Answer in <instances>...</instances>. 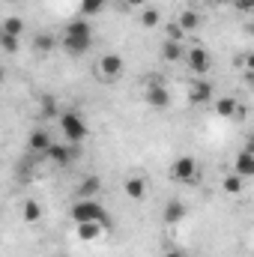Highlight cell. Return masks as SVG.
I'll list each match as a JSON object with an SVG mask.
<instances>
[{"instance_id":"obj_13","label":"cell","mask_w":254,"mask_h":257,"mask_svg":"<svg viewBox=\"0 0 254 257\" xmlns=\"http://www.w3.org/2000/svg\"><path fill=\"white\" fill-rule=\"evenodd\" d=\"M99 192H102V180H99L96 174H87V177L78 183V197H81V200H93Z\"/></svg>"},{"instance_id":"obj_32","label":"cell","mask_w":254,"mask_h":257,"mask_svg":"<svg viewBox=\"0 0 254 257\" xmlns=\"http://www.w3.org/2000/svg\"><path fill=\"white\" fill-rule=\"evenodd\" d=\"M0 84H3V69H0Z\"/></svg>"},{"instance_id":"obj_5","label":"cell","mask_w":254,"mask_h":257,"mask_svg":"<svg viewBox=\"0 0 254 257\" xmlns=\"http://www.w3.org/2000/svg\"><path fill=\"white\" fill-rule=\"evenodd\" d=\"M171 180H174V183H186V186H194V183L200 180V168H197V162H194L191 156H183V159H177V162L171 165Z\"/></svg>"},{"instance_id":"obj_8","label":"cell","mask_w":254,"mask_h":257,"mask_svg":"<svg viewBox=\"0 0 254 257\" xmlns=\"http://www.w3.org/2000/svg\"><path fill=\"white\" fill-rule=\"evenodd\" d=\"M186 63H189V69L197 75V78H206V72H209V66H212V60H209V51L206 48H186V57H183Z\"/></svg>"},{"instance_id":"obj_27","label":"cell","mask_w":254,"mask_h":257,"mask_svg":"<svg viewBox=\"0 0 254 257\" xmlns=\"http://www.w3.org/2000/svg\"><path fill=\"white\" fill-rule=\"evenodd\" d=\"M183 36H186V33H183L177 24H171V27H168V39H174V42H183Z\"/></svg>"},{"instance_id":"obj_33","label":"cell","mask_w":254,"mask_h":257,"mask_svg":"<svg viewBox=\"0 0 254 257\" xmlns=\"http://www.w3.org/2000/svg\"><path fill=\"white\" fill-rule=\"evenodd\" d=\"M215 3H230V0H215Z\"/></svg>"},{"instance_id":"obj_21","label":"cell","mask_w":254,"mask_h":257,"mask_svg":"<svg viewBox=\"0 0 254 257\" xmlns=\"http://www.w3.org/2000/svg\"><path fill=\"white\" fill-rule=\"evenodd\" d=\"M75 227H78V239H84V242H93V239L102 236V224H96V221H90V224H75Z\"/></svg>"},{"instance_id":"obj_12","label":"cell","mask_w":254,"mask_h":257,"mask_svg":"<svg viewBox=\"0 0 254 257\" xmlns=\"http://www.w3.org/2000/svg\"><path fill=\"white\" fill-rule=\"evenodd\" d=\"M233 174L242 177V180L254 177V153H251V147H245V150L236 156V162H233Z\"/></svg>"},{"instance_id":"obj_6","label":"cell","mask_w":254,"mask_h":257,"mask_svg":"<svg viewBox=\"0 0 254 257\" xmlns=\"http://www.w3.org/2000/svg\"><path fill=\"white\" fill-rule=\"evenodd\" d=\"M147 105L153 111H168L171 108V93H168L162 78H150L147 81Z\"/></svg>"},{"instance_id":"obj_7","label":"cell","mask_w":254,"mask_h":257,"mask_svg":"<svg viewBox=\"0 0 254 257\" xmlns=\"http://www.w3.org/2000/svg\"><path fill=\"white\" fill-rule=\"evenodd\" d=\"M78 156H81V144H51L48 153H45L42 159H48V162H54V165L66 168V165H72Z\"/></svg>"},{"instance_id":"obj_25","label":"cell","mask_w":254,"mask_h":257,"mask_svg":"<svg viewBox=\"0 0 254 257\" xmlns=\"http://www.w3.org/2000/svg\"><path fill=\"white\" fill-rule=\"evenodd\" d=\"M242 183H245L242 177H236V174H227V177L221 180V189H224L227 194H239V192H242Z\"/></svg>"},{"instance_id":"obj_31","label":"cell","mask_w":254,"mask_h":257,"mask_svg":"<svg viewBox=\"0 0 254 257\" xmlns=\"http://www.w3.org/2000/svg\"><path fill=\"white\" fill-rule=\"evenodd\" d=\"M197 3H215V0H197Z\"/></svg>"},{"instance_id":"obj_2","label":"cell","mask_w":254,"mask_h":257,"mask_svg":"<svg viewBox=\"0 0 254 257\" xmlns=\"http://www.w3.org/2000/svg\"><path fill=\"white\" fill-rule=\"evenodd\" d=\"M69 215H72L75 224H90V221H96V224H102V230L114 224V218L108 215V209H105L96 197H93V200H81V197H78V200L72 203Z\"/></svg>"},{"instance_id":"obj_26","label":"cell","mask_w":254,"mask_h":257,"mask_svg":"<svg viewBox=\"0 0 254 257\" xmlns=\"http://www.w3.org/2000/svg\"><path fill=\"white\" fill-rule=\"evenodd\" d=\"M18 45H21V39H18V36H6V33H0V48H3L6 54H15V51H18Z\"/></svg>"},{"instance_id":"obj_3","label":"cell","mask_w":254,"mask_h":257,"mask_svg":"<svg viewBox=\"0 0 254 257\" xmlns=\"http://www.w3.org/2000/svg\"><path fill=\"white\" fill-rule=\"evenodd\" d=\"M60 128H63V138L69 144H81V141H87V135H90V128H87V120L78 114V111H60Z\"/></svg>"},{"instance_id":"obj_34","label":"cell","mask_w":254,"mask_h":257,"mask_svg":"<svg viewBox=\"0 0 254 257\" xmlns=\"http://www.w3.org/2000/svg\"><path fill=\"white\" fill-rule=\"evenodd\" d=\"M120 3H123V0H120Z\"/></svg>"},{"instance_id":"obj_1","label":"cell","mask_w":254,"mask_h":257,"mask_svg":"<svg viewBox=\"0 0 254 257\" xmlns=\"http://www.w3.org/2000/svg\"><path fill=\"white\" fill-rule=\"evenodd\" d=\"M93 48V27L87 18H75L63 27V51L72 57H81Z\"/></svg>"},{"instance_id":"obj_16","label":"cell","mask_w":254,"mask_h":257,"mask_svg":"<svg viewBox=\"0 0 254 257\" xmlns=\"http://www.w3.org/2000/svg\"><path fill=\"white\" fill-rule=\"evenodd\" d=\"M177 27H180L183 33L197 30V27H200V15H197L194 9H183V12H180V18H177Z\"/></svg>"},{"instance_id":"obj_15","label":"cell","mask_w":254,"mask_h":257,"mask_svg":"<svg viewBox=\"0 0 254 257\" xmlns=\"http://www.w3.org/2000/svg\"><path fill=\"white\" fill-rule=\"evenodd\" d=\"M162 57H165L168 63H180V60L186 57V48H183V42L165 39V45H162Z\"/></svg>"},{"instance_id":"obj_28","label":"cell","mask_w":254,"mask_h":257,"mask_svg":"<svg viewBox=\"0 0 254 257\" xmlns=\"http://www.w3.org/2000/svg\"><path fill=\"white\" fill-rule=\"evenodd\" d=\"M230 3H233L239 12H251L254 9V0H230Z\"/></svg>"},{"instance_id":"obj_11","label":"cell","mask_w":254,"mask_h":257,"mask_svg":"<svg viewBox=\"0 0 254 257\" xmlns=\"http://www.w3.org/2000/svg\"><path fill=\"white\" fill-rule=\"evenodd\" d=\"M186 203L180 200V197H171L168 203H165V212H162V218H165V224H180L183 218H186Z\"/></svg>"},{"instance_id":"obj_22","label":"cell","mask_w":254,"mask_h":257,"mask_svg":"<svg viewBox=\"0 0 254 257\" xmlns=\"http://www.w3.org/2000/svg\"><path fill=\"white\" fill-rule=\"evenodd\" d=\"M39 114L42 117H60V108H57V99L54 96H39Z\"/></svg>"},{"instance_id":"obj_18","label":"cell","mask_w":254,"mask_h":257,"mask_svg":"<svg viewBox=\"0 0 254 257\" xmlns=\"http://www.w3.org/2000/svg\"><path fill=\"white\" fill-rule=\"evenodd\" d=\"M212 105H215V114L227 120V117H233V114H236V105H239V102H236L233 96H221V99H215Z\"/></svg>"},{"instance_id":"obj_14","label":"cell","mask_w":254,"mask_h":257,"mask_svg":"<svg viewBox=\"0 0 254 257\" xmlns=\"http://www.w3.org/2000/svg\"><path fill=\"white\" fill-rule=\"evenodd\" d=\"M123 192H126L129 200H144L147 197V180L144 177H126V183H123Z\"/></svg>"},{"instance_id":"obj_30","label":"cell","mask_w":254,"mask_h":257,"mask_svg":"<svg viewBox=\"0 0 254 257\" xmlns=\"http://www.w3.org/2000/svg\"><path fill=\"white\" fill-rule=\"evenodd\" d=\"M165 257H186L180 248H171V251H165Z\"/></svg>"},{"instance_id":"obj_20","label":"cell","mask_w":254,"mask_h":257,"mask_svg":"<svg viewBox=\"0 0 254 257\" xmlns=\"http://www.w3.org/2000/svg\"><path fill=\"white\" fill-rule=\"evenodd\" d=\"M105 6H108V0H81L78 12H81V18H93L99 12H105Z\"/></svg>"},{"instance_id":"obj_4","label":"cell","mask_w":254,"mask_h":257,"mask_svg":"<svg viewBox=\"0 0 254 257\" xmlns=\"http://www.w3.org/2000/svg\"><path fill=\"white\" fill-rule=\"evenodd\" d=\"M123 57L120 54H105V57H99V63H96V78L102 81V84H114L120 75H123Z\"/></svg>"},{"instance_id":"obj_29","label":"cell","mask_w":254,"mask_h":257,"mask_svg":"<svg viewBox=\"0 0 254 257\" xmlns=\"http://www.w3.org/2000/svg\"><path fill=\"white\" fill-rule=\"evenodd\" d=\"M123 3H126V6H132V9H144L150 0H123Z\"/></svg>"},{"instance_id":"obj_19","label":"cell","mask_w":254,"mask_h":257,"mask_svg":"<svg viewBox=\"0 0 254 257\" xmlns=\"http://www.w3.org/2000/svg\"><path fill=\"white\" fill-rule=\"evenodd\" d=\"M0 33H6V36H18V39H21V33H24V18H18V15H9V18H3V24H0Z\"/></svg>"},{"instance_id":"obj_24","label":"cell","mask_w":254,"mask_h":257,"mask_svg":"<svg viewBox=\"0 0 254 257\" xmlns=\"http://www.w3.org/2000/svg\"><path fill=\"white\" fill-rule=\"evenodd\" d=\"M159 21H162V12L159 9H153V6H144L141 9V24L144 27H159Z\"/></svg>"},{"instance_id":"obj_10","label":"cell","mask_w":254,"mask_h":257,"mask_svg":"<svg viewBox=\"0 0 254 257\" xmlns=\"http://www.w3.org/2000/svg\"><path fill=\"white\" fill-rule=\"evenodd\" d=\"M54 141H51V135H48V128H33L30 132V138H27V153H33V156H45L48 153V147H51Z\"/></svg>"},{"instance_id":"obj_23","label":"cell","mask_w":254,"mask_h":257,"mask_svg":"<svg viewBox=\"0 0 254 257\" xmlns=\"http://www.w3.org/2000/svg\"><path fill=\"white\" fill-rule=\"evenodd\" d=\"M24 221L27 224H36L39 218H42V206H39V200H24Z\"/></svg>"},{"instance_id":"obj_9","label":"cell","mask_w":254,"mask_h":257,"mask_svg":"<svg viewBox=\"0 0 254 257\" xmlns=\"http://www.w3.org/2000/svg\"><path fill=\"white\" fill-rule=\"evenodd\" d=\"M212 96H215L212 81H206V78L191 81V87H189V102H191V105H209V102H212Z\"/></svg>"},{"instance_id":"obj_17","label":"cell","mask_w":254,"mask_h":257,"mask_svg":"<svg viewBox=\"0 0 254 257\" xmlns=\"http://www.w3.org/2000/svg\"><path fill=\"white\" fill-rule=\"evenodd\" d=\"M54 45H57V39H54L51 33H39V36L33 39V51H36L39 57H45V54H51V51H54Z\"/></svg>"}]
</instances>
